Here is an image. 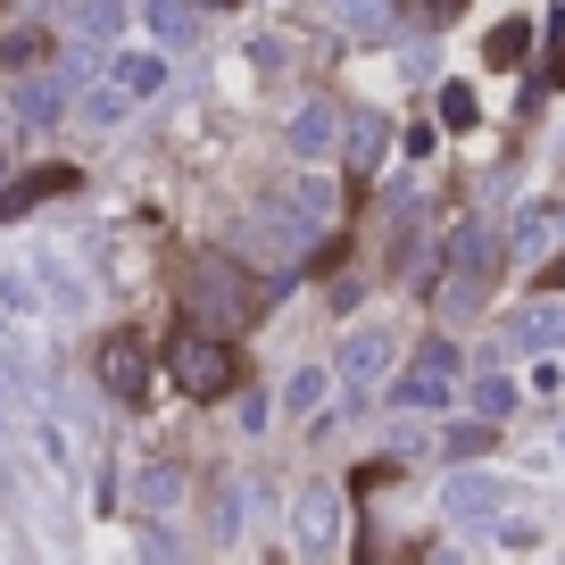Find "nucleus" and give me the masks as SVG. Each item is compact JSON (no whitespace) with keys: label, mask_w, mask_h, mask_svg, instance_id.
Listing matches in <instances>:
<instances>
[{"label":"nucleus","mask_w":565,"mask_h":565,"mask_svg":"<svg viewBox=\"0 0 565 565\" xmlns=\"http://www.w3.org/2000/svg\"><path fill=\"white\" fill-rule=\"evenodd\" d=\"M167 374H175L192 399H225V391L242 383V358H233L225 333H175V350H167Z\"/></svg>","instance_id":"f257e3e1"},{"label":"nucleus","mask_w":565,"mask_h":565,"mask_svg":"<svg viewBox=\"0 0 565 565\" xmlns=\"http://www.w3.org/2000/svg\"><path fill=\"white\" fill-rule=\"evenodd\" d=\"M458 374H466L458 341L433 333V341H424V350L407 358L399 374H391V399H399V407H449V399H458Z\"/></svg>","instance_id":"f03ea898"},{"label":"nucleus","mask_w":565,"mask_h":565,"mask_svg":"<svg viewBox=\"0 0 565 565\" xmlns=\"http://www.w3.org/2000/svg\"><path fill=\"white\" fill-rule=\"evenodd\" d=\"M449 266H458V282L441 291V308H449V317H475L482 291H491V275H499V233H491V225H458Z\"/></svg>","instance_id":"7ed1b4c3"},{"label":"nucleus","mask_w":565,"mask_h":565,"mask_svg":"<svg viewBox=\"0 0 565 565\" xmlns=\"http://www.w3.org/2000/svg\"><path fill=\"white\" fill-rule=\"evenodd\" d=\"M183 308H192L200 324H216V333H225V324L249 317V282L233 275V258H200L192 275H183Z\"/></svg>","instance_id":"20e7f679"},{"label":"nucleus","mask_w":565,"mask_h":565,"mask_svg":"<svg viewBox=\"0 0 565 565\" xmlns=\"http://www.w3.org/2000/svg\"><path fill=\"white\" fill-rule=\"evenodd\" d=\"M391 366H399V333H391V324H358V333L341 341V358H333V383H350V391H383V383H391Z\"/></svg>","instance_id":"39448f33"},{"label":"nucleus","mask_w":565,"mask_h":565,"mask_svg":"<svg viewBox=\"0 0 565 565\" xmlns=\"http://www.w3.org/2000/svg\"><path fill=\"white\" fill-rule=\"evenodd\" d=\"M291 548L300 557H333L341 548V482H308L291 499Z\"/></svg>","instance_id":"423d86ee"},{"label":"nucleus","mask_w":565,"mask_h":565,"mask_svg":"<svg viewBox=\"0 0 565 565\" xmlns=\"http://www.w3.org/2000/svg\"><path fill=\"white\" fill-rule=\"evenodd\" d=\"M266 209H275V216H282V225H300V233H308V242H317V233H324V225H333V209H341V192H333V183H324V175H291V183H282V192H275V200H266Z\"/></svg>","instance_id":"0eeeda50"},{"label":"nucleus","mask_w":565,"mask_h":565,"mask_svg":"<svg viewBox=\"0 0 565 565\" xmlns=\"http://www.w3.org/2000/svg\"><path fill=\"white\" fill-rule=\"evenodd\" d=\"M282 141H291L308 167H324L341 150V108L333 100H300V108H291V125H282Z\"/></svg>","instance_id":"6e6552de"},{"label":"nucleus","mask_w":565,"mask_h":565,"mask_svg":"<svg viewBox=\"0 0 565 565\" xmlns=\"http://www.w3.org/2000/svg\"><path fill=\"white\" fill-rule=\"evenodd\" d=\"M508 350L515 358H541V350H565V308L557 300H532L508 317Z\"/></svg>","instance_id":"1a4fd4ad"},{"label":"nucleus","mask_w":565,"mask_h":565,"mask_svg":"<svg viewBox=\"0 0 565 565\" xmlns=\"http://www.w3.org/2000/svg\"><path fill=\"white\" fill-rule=\"evenodd\" d=\"M499 508H508V491H499L491 475H449V491H441V515H449V524H491Z\"/></svg>","instance_id":"9d476101"},{"label":"nucleus","mask_w":565,"mask_h":565,"mask_svg":"<svg viewBox=\"0 0 565 565\" xmlns=\"http://www.w3.org/2000/svg\"><path fill=\"white\" fill-rule=\"evenodd\" d=\"M125 117H134V92H125V84H117V75H108V67H100V84H92V92H84V100H75V125H84V134H117V125H125Z\"/></svg>","instance_id":"9b49d317"},{"label":"nucleus","mask_w":565,"mask_h":565,"mask_svg":"<svg viewBox=\"0 0 565 565\" xmlns=\"http://www.w3.org/2000/svg\"><path fill=\"white\" fill-rule=\"evenodd\" d=\"M100 374H108L117 399H141V391H150V358H141V341L117 333V341H108V358H100Z\"/></svg>","instance_id":"f8f14e48"},{"label":"nucleus","mask_w":565,"mask_h":565,"mask_svg":"<svg viewBox=\"0 0 565 565\" xmlns=\"http://www.w3.org/2000/svg\"><path fill=\"white\" fill-rule=\"evenodd\" d=\"M557 233H565V209H557V200H541V209H524V216H515L508 258H541V249L557 242Z\"/></svg>","instance_id":"ddd939ff"},{"label":"nucleus","mask_w":565,"mask_h":565,"mask_svg":"<svg viewBox=\"0 0 565 565\" xmlns=\"http://www.w3.org/2000/svg\"><path fill=\"white\" fill-rule=\"evenodd\" d=\"M341 150H350L358 175H374V167H383V150H391V125H383V117H341Z\"/></svg>","instance_id":"4468645a"},{"label":"nucleus","mask_w":565,"mask_h":565,"mask_svg":"<svg viewBox=\"0 0 565 565\" xmlns=\"http://www.w3.org/2000/svg\"><path fill=\"white\" fill-rule=\"evenodd\" d=\"M134 499H141L150 515H159V508H175V499H183V466H175V458H141V475H134Z\"/></svg>","instance_id":"2eb2a0df"},{"label":"nucleus","mask_w":565,"mask_h":565,"mask_svg":"<svg viewBox=\"0 0 565 565\" xmlns=\"http://www.w3.org/2000/svg\"><path fill=\"white\" fill-rule=\"evenodd\" d=\"M51 192H75V175H67V167H42V175H18L9 192H0V216H25V209H42Z\"/></svg>","instance_id":"dca6fc26"},{"label":"nucleus","mask_w":565,"mask_h":565,"mask_svg":"<svg viewBox=\"0 0 565 565\" xmlns=\"http://www.w3.org/2000/svg\"><path fill=\"white\" fill-rule=\"evenodd\" d=\"M108 75H117L134 100H150V92L167 84V58H159V51H117V58H108Z\"/></svg>","instance_id":"f3484780"},{"label":"nucleus","mask_w":565,"mask_h":565,"mask_svg":"<svg viewBox=\"0 0 565 565\" xmlns=\"http://www.w3.org/2000/svg\"><path fill=\"white\" fill-rule=\"evenodd\" d=\"M324 399H333V366H300L282 383V407H291V416H317Z\"/></svg>","instance_id":"a211bd4d"},{"label":"nucleus","mask_w":565,"mask_h":565,"mask_svg":"<svg viewBox=\"0 0 565 565\" xmlns=\"http://www.w3.org/2000/svg\"><path fill=\"white\" fill-rule=\"evenodd\" d=\"M34 291H42V300H51V308H67V317H75V308H84V282H75L67 266L51 258V249H42V258H34Z\"/></svg>","instance_id":"6ab92c4d"},{"label":"nucleus","mask_w":565,"mask_h":565,"mask_svg":"<svg viewBox=\"0 0 565 565\" xmlns=\"http://www.w3.org/2000/svg\"><path fill=\"white\" fill-rule=\"evenodd\" d=\"M75 34L84 42H117V25H125V0H75Z\"/></svg>","instance_id":"aec40b11"},{"label":"nucleus","mask_w":565,"mask_h":565,"mask_svg":"<svg viewBox=\"0 0 565 565\" xmlns=\"http://www.w3.org/2000/svg\"><path fill=\"white\" fill-rule=\"evenodd\" d=\"M242 515H249V491H242V482H216V499H209L216 541H233V532H242Z\"/></svg>","instance_id":"412c9836"},{"label":"nucleus","mask_w":565,"mask_h":565,"mask_svg":"<svg viewBox=\"0 0 565 565\" xmlns=\"http://www.w3.org/2000/svg\"><path fill=\"white\" fill-rule=\"evenodd\" d=\"M466 399H475V416H491V424H499V416H515V383H508V374H482Z\"/></svg>","instance_id":"4be33fe9"},{"label":"nucleus","mask_w":565,"mask_h":565,"mask_svg":"<svg viewBox=\"0 0 565 565\" xmlns=\"http://www.w3.org/2000/svg\"><path fill=\"white\" fill-rule=\"evenodd\" d=\"M524 51H532V25H524V18L491 25V67H524Z\"/></svg>","instance_id":"5701e85b"},{"label":"nucleus","mask_w":565,"mask_h":565,"mask_svg":"<svg viewBox=\"0 0 565 565\" xmlns=\"http://www.w3.org/2000/svg\"><path fill=\"white\" fill-rule=\"evenodd\" d=\"M150 25H159V42H192V9L183 0H150Z\"/></svg>","instance_id":"b1692460"},{"label":"nucleus","mask_w":565,"mask_h":565,"mask_svg":"<svg viewBox=\"0 0 565 565\" xmlns=\"http://www.w3.org/2000/svg\"><path fill=\"white\" fill-rule=\"evenodd\" d=\"M482 449H491V416L458 424V433H449V441H441V458H482Z\"/></svg>","instance_id":"393cba45"},{"label":"nucleus","mask_w":565,"mask_h":565,"mask_svg":"<svg viewBox=\"0 0 565 565\" xmlns=\"http://www.w3.org/2000/svg\"><path fill=\"white\" fill-rule=\"evenodd\" d=\"M333 9H341L350 25H358V34H374V25L391 18V0H333Z\"/></svg>","instance_id":"a878e982"},{"label":"nucleus","mask_w":565,"mask_h":565,"mask_svg":"<svg viewBox=\"0 0 565 565\" xmlns=\"http://www.w3.org/2000/svg\"><path fill=\"white\" fill-rule=\"evenodd\" d=\"M0 58H9V67H34V58H42V34H9V42H0Z\"/></svg>","instance_id":"bb28decb"},{"label":"nucleus","mask_w":565,"mask_h":565,"mask_svg":"<svg viewBox=\"0 0 565 565\" xmlns=\"http://www.w3.org/2000/svg\"><path fill=\"white\" fill-rule=\"evenodd\" d=\"M441 117H449V125H475V92L449 84V92H441Z\"/></svg>","instance_id":"cd10ccee"},{"label":"nucleus","mask_w":565,"mask_h":565,"mask_svg":"<svg viewBox=\"0 0 565 565\" xmlns=\"http://www.w3.org/2000/svg\"><path fill=\"white\" fill-rule=\"evenodd\" d=\"M416 9H424V18H458L466 0H416Z\"/></svg>","instance_id":"c85d7f7f"},{"label":"nucleus","mask_w":565,"mask_h":565,"mask_svg":"<svg viewBox=\"0 0 565 565\" xmlns=\"http://www.w3.org/2000/svg\"><path fill=\"white\" fill-rule=\"evenodd\" d=\"M548 291H565V249H557V258H548Z\"/></svg>","instance_id":"c756f323"},{"label":"nucleus","mask_w":565,"mask_h":565,"mask_svg":"<svg viewBox=\"0 0 565 565\" xmlns=\"http://www.w3.org/2000/svg\"><path fill=\"white\" fill-rule=\"evenodd\" d=\"M548 75H557V84H565V34H557V67H548Z\"/></svg>","instance_id":"7c9ffc66"},{"label":"nucleus","mask_w":565,"mask_h":565,"mask_svg":"<svg viewBox=\"0 0 565 565\" xmlns=\"http://www.w3.org/2000/svg\"><path fill=\"white\" fill-rule=\"evenodd\" d=\"M324 9H333V0H324Z\"/></svg>","instance_id":"2f4dec72"},{"label":"nucleus","mask_w":565,"mask_h":565,"mask_svg":"<svg viewBox=\"0 0 565 565\" xmlns=\"http://www.w3.org/2000/svg\"><path fill=\"white\" fill-rule=\"evenodd\" d=\"M216 9H225V0H216Z\"/></svg>","instance_id":"473e14b6"},{"label":"nucleus","mask_w":565,"mask_h":565,"mask_svg":"<svg viewBox=\"0 0 565 565\" xmlns=\"http://www.w3.org/2000/svg\"><path fill=\"white\" fill-rule=\"evenodd\" d=\"M0 134H9V125H0Z\"/></svg>","instance_id":"72a5a7b5"}]
</instances>
